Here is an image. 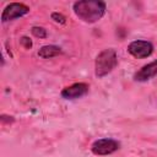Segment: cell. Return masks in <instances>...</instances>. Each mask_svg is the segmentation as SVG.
<instances>
[{
  "label": "cell",
  "mask_w": 157,
  "mask_h": 157,
  "mask_svg": "<svg viewBox=\"0 0 157 157\" xmlns=\"http://www.w3.org/2000/svg\"><path fill=\"white\" fill-rule=\"evenodd\" d=\"M75 15L86 23H94L105 15V2L101 0H80L74 2Z\"/></svg>",
  "instance_id": "cell-1"
},
{
  "label": "cell",
  "mask_w": 157,
  "mask_h": 157,
  "mask_svg": "<svg viewBox=\"0 0 157 157\" xmlns=\"http://www.w3.org/2000/svg\"><path fill=\"white\" fill-rule=\"evenodd\" d=\"M118 65V55L115 49L107 48L102 50L94 60V74L97 77L102 78L110 74Z\"/></svg>",
  "instance_id": "cell-2"
},
{
  "label": "cell",
  "mask_w": 157,
  "mask_h": 157,
  "mask_svg": "<svg viewBox=\"0 0 157 157\" xmlns=\"http://www.w3.org/2000/svg\"><path fill=\"white\" fill-rule=\"evenodd\" d=\"M119 148H120V142L114 140V139H110V137H104V139L96 140L91 145V151L96 156L112 155L115 151H118Z\"/></svg>",
  "instance_id": "cell-3"
},
{
  "label": "cell",
  "mask_w": 157,
  "mask_h": 157,
  "mask_svg": "<svg viewBox=\"0 0 157 157\" xmlns=\"http://www.w3.org/2000/svg\"><path fill=\"white\" fill-rule=\"evenodd\" d=\"M29 13V7L22 2H11L1 12V22H10Z\"/></svg>",
  "instance_id": "cell-4"
},
{
  "label": "cell",
  "mask_w": 157,
  "mask_h": 157,
  "mask_svg": "<svg viewBox=\"0 0 157 157\" xmlns=\"http://www.w3.org/2000/svg\"><path fill=\"white\" fill-rule=\"evenodd\" d=\"M128 53L131 54L136 59H144L150 56L153 53V44L148 40L137 39L131 42L128 45Z\"/></svg>",
  "instance_id": "cell-5"
},
{
  "label": "cell",
  "mask_w": 157,
  "mask_h": 157,
  "mask_svg": "<svg viewBox=\"0 0 157 157\" xmlns=\"http://www.w3.org/2000/svg\"><path fill=\"white\" fill-rule=\"evenodd\" d=\"M90 86L86 82H76L70 86H66L65 88L61 90L60 96L64 99H77L88 93Z\"/></svg>",
  "instance_id": "cell-6"
},
{
  "label": "cell",
  "mask_w": 157,
  "mask_h": 157,
  "mask_svg": "<svg viewBox=\"0 0 157 157\" xmlns=\"http://www.w3.org/2000/svg\"><path fill=\"white\" fill-rule=\"evenodd\" d=\"M155 76H157V60H153L137 70L134 74V80L137 82H146Z\"/></svg>",
  "instance_id": "cell-7"
},
{
  "label": "cell",
  "mask_w": 157,
  "mask_h": 157,
  "mask_svg": "<svg viewBox=\"0 0 157 157\" xmlns=\"http://www.w3.org/2000/svg\"><path fill=\"white\" fill-rule=\"evenodd\" d=\"M61 53H63V50L60 47L54 45V44H49V45H43L38 50V56H40L43 59H52V58H54Z\"/></svg>",
  "instance_id": "cell-8"
},
{
  "label": "cell",
  "mask_w": 157,
  "mask_h": 157,
  "mask_svg": "<svg viewBox=\"0 0 157 157\" xmlns=\"http://www.w3.org/2000/svg\"><path fill=\"white\" fill-rule=\"evenodd\" d=\"M31 32L34 37L37 38H45L47 37V29H44L43 27H38V26H33L31 28Z\"/></svg>",
  "instance_id": "cell-9"
},
{
  "label": "cell",
  "mask_w": 157,
  "mask_h": 157,
  "mask_svg": "<svg viewBox=\"0 0 157 157\" xmlns=\"http://www.w3.org/2000/svg\"><path fill=\"white\" fill-rule=\"evenodd\" d=\"M52 18L55 21V22H58V23H65V16L64 15H61V13H59V12H53L52 13Z\"/></svg>",
  "instance_id": "cell-10"
},
{
  "label": "cell",
  "mask_w": 157,
  "mask_h": 157,
  "mask_svg": "<svg viewBox=\"0 0 157 157\" xmlns=\"http://www.w3.org/2000/svg\"><path fill=\"white\" fill-rule=\"evenodd\" d=\"M20 42H21V44H22L26 49H29V48L32 47V40H31L28 37H26V36H23V37L21 38V40H20Z\"/></svg>",
  "instance_id": "cell-11"
}]
</instances>
